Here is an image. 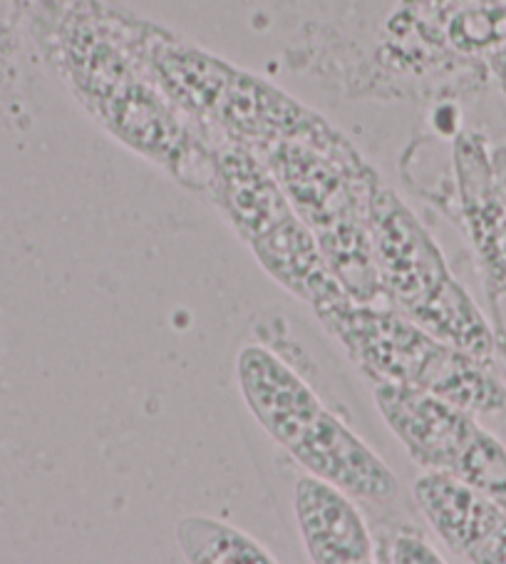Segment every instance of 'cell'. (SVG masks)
I'll return each instance as SVG.
<instances>
[{
  "instance_id": "6da1fadb",
  "label": "cell",
  "mask_w": 506,
  "mask_h": 564,
  "mask_svg": "<svg viewBox=\"0 0 506 564\" xmlns=\"http://www.w3.org/2000/svg\"><path fill=\"white\" fill-rule=\"evenodd\" d=\"M63 63L82 102L117 140L191 189L211 194L213 150L207 134L127 45L114 15H75L63 33Z\"/></svg>"
},
{
  "instance_id": "7a4b0ae2",
  "label": "cell",
  "mask_w": 506,
  "mask_h": 564,
  "mask_svg": "<svg viewBox=\"0 0 506 564\" xmlns=\"http://www.w3.org/2000/svg\"><path fill=\"white\" fill-rule=\"evenodd\" d=\"M237 386L249 413L280 453L365 508L387 510L400 500V480L314 383L268 344H246L237 354Z\"/></svg>"
},
{
  "instance_id": "3957f363",
  "label": "cell",
  "mask_w": 506,
  "mask_h": 564,
  "mask_svg": "<svg viewBox=\"0 0 506 564\" xmlns=\"http://www.w3.org/2000/svg\"><path fill=\"white\" fill-rule=\"evenodd\" d=\"M256 154L314 231L345 294L375 304L383 294L370 239L375 170L338 130L318 140H280Z\"/></svg>"
},
{
  "instance_id": "277c9868",
  "label": "cell",
  "mask_w": 506,
  "mask_h": 564,
  "mask_svg": "<svg viewBox=\"0 0 506 564\" xmlns=\"http://www.w3.org/2000/svg\"><path fill=\"white\" fill-rule=\"evenodd\" d=\"M316 314L373 383L420 388L470 413L506 411V388L490 371V361L442 344L397 308L348 296Z\"/></svg>"
},
{
  "instance_id": "5b68a950",
  "label": "cell",
  "mask_w": 506,
  "mask_h": 564,
  "mask_svg": "<svg viewBox=\"0 0 506 564\" xmlns=\"http://www.w3.org/2000/svg\"><path fill=\"white\" fill-rule=\"evenodd\" d=\"M370 239L380 289L393 306L442 344L492 361L494 334L482 311L452 276L425 224L383 184L373 199Z\"/></svg>"
},
{
  "instance_id": "8992f818",
  "label": "cell",
  "mask_w": 506,
  "mask_h": 564,
  "mask_svg": "<svg viewBox=\"0 0 506 564\" xmlns=\"http://www.w3.org/2000/svg\"><path fill=\"white\" fill-rule=\"evenodd\" d=\"M375 403L417 468L450 473L506 510V447L474 413L395 383H375Z\"/></svg>"
},
{
  "instance_id": "52a82bcc",
  "label": "cell",
  "mask_w": 506,
  "mask_h": 564,
  "mask_svg": "<svg viewBox=\"0 0 506 564\" xmlns=\"http://www.w3.org/2000/svg\"><path fill=\"white\" fill-rule=\"evenodd\" d=\"M417 510L457 560L506 564V510L450 473L422 470L413 482Z\"/></svg>"
},
{
  "instance_id": "ba28073f",
  "label": "cell",
  "mask_w": 506,
  "mask_h": 564,
  "mask_svg": "<svg viewBox=\"0 0 506 564\" xmlns=\"http://www.w3.org/2000/svg\"><path fill=\"white\" fill-rule=\"evenodd\" d=\"M294 463V460H290ZM290 510L310 562L367 564L375 560L373 524L355 498L294 463Z\"/></svg>"
},
{
  "instance_id": "9c48e42d",
  "label": "cell",
  "mask_w": 506,
  "mask_h": 564,
  "mask_svg": "<svg viewBox=\"0 0 506 564\" xmlns=\"http://www.w3.org/2000/svg\"><path fill=\"white\" fill-rule=\"evenodd\" d=\"M466 231L484 264L494 296L506 294V207L496 187L492 154L480 134H462L454 144Z\"/></svg>"
},
{
  "instance_id": "30bf717a",
  "label": "cell",
  "mask_w": 506,
  "mask_h": 564,
  "mask_svg": "<svg viewBox=\"0 0 506 564\" xmlns=\"http://www.w3.org/2000/svg\"><path fill=\"white\" fill-rule=\"evenodd\" d=\"M177 540L182 554L187 562L197 564H271L278 557L258 540H253L239 528H231L227 522L191 514L184 518L177 528Z\"/></svg>"
},
{
  "instance_id": "8fae6325",
  "label": "cell",
  "mask_w": 506,
  "mask_h": 564,
  "mask_svg": "<svg viewBox=\"0 0 506 564\" xmlns=\"http://www.w3.org/2000/svg\"><path fill=\"white\" fill-rule=\"evenodd\" d=\"M375 538V562H395V564H442L444 554L427 540V534L410 522H395L391 528H380L373 532Z\"/></svg>"
},
{
  "instance_id": "7c38bea8",
  "label": "cell",
  "mask_w": 506,
  "mask_h": 564,
  "mask_svg": "<svg viewBox=\"0 0 506 564\" xmlns=\"http://www.w3.org/2000/svg\"><path fill=\"white\" fill-rule=\"evenodd\" d=\"M490 154H492V170H494L496 187H499L502 202H504V207H506V148H496Z\"/></svg>"
}]
</instances>
